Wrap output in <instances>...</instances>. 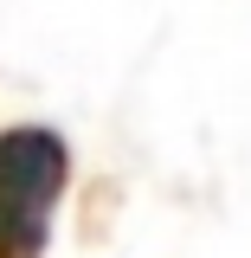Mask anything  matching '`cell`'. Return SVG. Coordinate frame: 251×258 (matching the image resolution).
<instances>
[{
	"label": "cell",
	"mask_w": 251,
	"mask_h": 258,
	"mask_svg": "<svg viewBox=\"0 0 251 258\" xmlns=\"http://www.w3.org/2000/svg\"><path fill=\"white\" fill-rule=\"evenodd\" d=\"M64 181H71V149L58 129H0V258H45Z\"/></svg>",
	"instance_id": "6da1fadb"
}]
</instances>
